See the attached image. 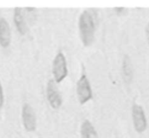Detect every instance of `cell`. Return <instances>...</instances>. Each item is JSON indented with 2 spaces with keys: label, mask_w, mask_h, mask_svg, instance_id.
Instances as JSON below:
<instances>
[{
  "label": "cell",
  "mask_w": 149,
  "mask_h": 138,
  "mask_svg": "<svg viewBox=\"0 0 149 138\" xmlns=\"http://www.w3.org/2000/svg\"><path fill=\"white\" fill-rule=\"evenodd\" d=\"M11 43V30L8 22L4 17L0 18V46L7 48Z\"/></svg>",
  "instance_id": "52a82bcc"
},
{
  "label": "cell",
  "mask_w": 149,
  "mask_h": 138,
  "mask_svg": "<svg viewBox=\"0 0 149 138\" xmlns=\"http://www.w3.org/2000/svg\"><path fill=\"white\" fill-rule=\"evenodd\" d=\"M52 72L56 84L62 82L68 74V64L65 55L62 52L56 54L52 61Z\"/></svg>",
  "instance_id": "7a4b0ae2"
},
{
  "label": "cell",
  "mask_w": 149,
  "mask_h": 138,
  "mask_svg": "<svg viewBox=\"0 0 149 138\" xmlns=\"http://www.w3.org/2000/svg\"><path fill=\"white\" fill-rule=\"evenodd\" d=\"M22 121L24 129L28 132H33L36 129V116L35 111L29 103H25L22 107Z\"/></svg>",
  "instance_id": "5b68a950"
},
{
  "label": "cell",
  "mask_w": 149,
  "mask_h": 138,
  "mask_svg": "<svg viewBox=\"0 0 149 138\" xmlns=\"http://www.w3.org/2000/svg\"><path fill=\"white\" fill-rule=\"evenodd\" d=\"M145 32H146V41L149 45V22L148 23V24L146 25Z\"/></svg>",
  "instance_id": "7c38bea8"
},
{
  "label": "cell",
  "mask_w": 149,
  "mask_h": 138,
  "mask_svg": "<svg viewBox=\"0 0 149 138\" xmlns=\"http://www.w3.org/2000/svg\"><path fill=\"white\" fill-rule=\"evenodd\" d=\"M47 98L52 109H59L62 105L63 100L56 83L53 79H49L47 84Z\"/></svg>",
  "instance_id": "8992f818"
},
{
  "label": "cell",
  "mask_w": 149,
  "mask_h": 138,
  "mask_svg": "<svg viewBox=\"0 0 149 138\" xmlns=\"http://www.w3.org/2000/svg\"><path fill=\"white\" fill-rule=\"evenodd\" d=\"M80 135L81 138H98V134L95 128L88 119H85L81 123Z\"/></svg>",
  "instance_id": "9c48e42d"
},
{
  "label": "cell",
  "mask_w": 149,
  "mask_h": 138,
  "mask_svg": "<svg viewBox=\"0 0 149 138\" xmlns=\"http://www.w3.org/2000/svg\"><path fill=\"white\" fill-rule=\"evenodd\" d=\"M79 37L84 46L87 47L93 44L95 32L94 17L90 10H84L80 15L78 21Z\"/></svg>",
  "instance_id": "6da1fadb"
},
{
  "label": "cell",
  "mask_w": 149,
  "mask_h": 138,
  "mask_svg": "<svg viewBox=\"0 0 149 138\" xmlns=\"http://www.w3.org/2000/svg\"><path fill=\"white\" fill-rule=\"evenodd\" d=\"M13 20H14L15 26L20 34H26V31H27V26H26V23L24 18V15L23 14V11L20 7H15L14 9Z\"/></svg>",
  "instance_id": "ba28073f"
},
{
  "label": "cell",
  "mask_w": 149,
  "mask_h": 138,
  "mask_svg": "<svg viewBox=\"0 0 149 138\" xmlns=\"http://www.w3.org/2000/svg\"><path fill=\"white\" fill-rule=\"evenodd\" d=\"M77 95L79 103L84 105L93 99V89L85 74H81L77 82Z\"/></svg>",
  "instance_id": "3957f363"
},
{
  "label": "cell",
  "mask_w": 149,
  "mask_h": 138,
  "mask_svg": "<svg viewBox=\"0 0 149 138\" xmlns=\"http://www.w3.org/2000/svg\"><path fill=\"white\" fill-rule=\"evenodd\" d=\"M132 118L133 126L138 133H143L147 129V119L145 111L141 105L134 104L132 107Z\"/></svg>",
  "instance_id": "277c9868"
},
{
  "label": "cell",
  "mask_w": 149,
  "mask_h": 138,
  "mask_svg": "<svg viewBox=\"0 0 149 138\" xmlns=\"http://www.w3.org/2000/svg\"><path fill=\"white\" fill-rule=\"evenodd\" d=\"M122 69H123V73L125 74V78L130 79L131 76H132V65H131L130 60L127 56H125L124 58Z\"/></svg>",
  "instance_id": "30bf717a"
},
{
  "label": "cell",
  "mask_w": 149,
  "mask_h": 138,
  "mask_svg": "<svg viewBox=\"0 0 149 138\" xmlns=\"http://www.w3.org/2000/svg\"><path fill=\"white\" fill-rule=\"evenodd\" d=\"M125 8H124V7H116V8H115V10L117 12L118 14H120L122 12L125 11Z\"/></svg>",
  "instance_id": "4fadbf2b"
},
{
  "label": "cell",
  "mask_w": 149,
  "mask_h": 138,
  "mask_svg": "<svg viewBox=\"0 0 149 138\" xmlns=\"http://www.w3.org/2000/svg\"><path fill=\"white\" fill-rule=\"evenodd\" d=\"M4 92H3L2 86H1V81H0V109L2 107L3 105H4Z\"/></svg>",
  "instance_id": "8fae6325"
}]
</instances>
